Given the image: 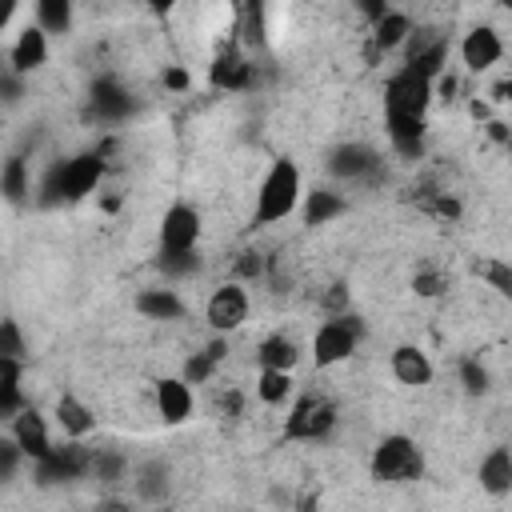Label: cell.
I'll list each match as a JSON object with an SVG mask.
<instances>
[{
    "label": "cell",
    "mask_w": 512,
    "mask_h": 512,
    "mask_svg": "<svg viewBox=\"0 0 512 512\" xmlns=\"http://www.w3.org/2000/svg\"><path fill=\"white\" fill-rule=\"evenodd\" d=\"M368 472L376 484H412L424 476V452L412 436L388 432L376 440V448L368 456Z\"/></svg>",
    "instance_id": "4"
},
{
    "label": "cell",
    "mask_w": 512,
    "mask_h": 512,
    "mask_svg": "<svg viewBox=\"0 0 512 512\" xmlns=\"http://www.w3.org/2000/svg\"><path fill=\"white\" fill-rule=\"evenodd\" d=\"M32 24H36L48 40H52V36H64V32H72V24H76V8H72V0H36Z\"/></svg>",
    "instance_id": "27"
},
{
    "label": "cell",
    "mask_w": 512,
    "mask_h": 512,
    "mask_svg": "<svg viewBox=\"0 0 512 512\" xmlns=\"http://www.w3.org/2000/svg\"><path fill=\"white\" fill-rule=\"evenodd\" d=\"M156 268L164 272V276H172V280H180V276H192L196 268H200V256L196 252H180V256H156Z\"/></svg>",
    "instance_id": "36"
},
{
    "label": "cell",
    "mask_w": 512,
    "mask_h": 512,
    "mask_svg": "<svg viewBox=\"0 0 512 512\" xmlns=\"http://www.w3.org/2000/svg\"><path fill=\"white\" fill-rule=\"evenodd\" d=\"M28 192H32L28 160H24V156H8V160L0 164V196L12 200V204H20V200H28Z\"/></svg>",
    "instance_id": "29"
},
{
    "label": "cell",
    "mask_w": 512,
    "mask_h": 512,
    "mask_svg": "<svg viewBox=\"0 0 512 512\" xmlns=\"http://www.w3.org/2000/svg\"><path fill=\"white\" fill-rule=\"evenodd\" d=\"M344 212H348V200H344L336 188H312V192H304V200H300V216H304L308 228L332 224V220L344 216Z\"/></svg>",
    "instance_id": "25"
},
{
    "label": "cell",
    "mask_w": 512,
    "mask_h": 512,
    "mask_svg": "<svg viewBox=\"0 0 512 512\" xmlns=\"http://www.w3.org/2000/svg\"><path fill=\"white\" fill-rule=\"evenodd\" d=\"M152 512H176V508H172V504H160V508H152Z\"/></svg>",
    "instance_id": "49"
},
{
    "label": "cell",
    "mask_w": 512,
    "mask_h": 512,
    "mask_svg": "<svg viewBox=\"0 0 512 512\" xmlns=\"http://www.w3.org/2000/svg\"><path fill=\"white\" fill-rule=\"evenodd\" d=\"M236 280L244 284V280H256V276H264V260H260V252H240V260H236Z\"/></svg>",
    "instance_id": "41"
},
{
    "label": "cell",
    "mask_w": 512,
    "mask_h": 512,
    "mask_svg": "<svg viewBox=\"0 0 512 512\" xmlns=\"http://www.w3.org/2000/svg\"><path fill=\"white\" fill-rule=\"evenodd\" d=\"M92 112H96L100 120H124V116L132 112L128 88H124L116 76H100V80L92 84Z\"/></svg>",
    "instance_id": "24"
},
{
    "label": "cell",
    "mask_w": 512,
    "mask_h": 512,
    "mask_svg": "<svg viewBox=\"0 0 512 512\" xmlns=\"http://www.w3.org/2000/svg\"><path fill=\"white\" fill-rule=\"evenodd\" d=\"M248 308H252L248 288H244L240 280H224V284L212 288V296L204 300V320H208L212 336H232V332L244 328Z\"/></svg>",
    "instance_id": "9"
},
{
    "label": "cell",
    "mask_w": 512,
    "mask_h": 512,
    "mask_svg": "<svg viewBox=\"0 0 512 512\" xmlns=\"http://www.w3.org/2000/svg\"><path fill=\"white\" fill-rule=\"evenodd\" d=\"M412 32H416L412 16H408L404 8H388V12L372 24V56H388V52L404 48Z\"/></svg>",
    "instance_id": "19"
},
{
    "label": "cell",
    "mask_w": 512,
    "mask_h": 512,
    "mask_svg": "<svg viewBox=\"0 0 512 512\" xmlns=\"http://www.w3.org/2000/svg\"><path fill=\"white\" fill-rule=\"evenodd\" d=\"M456 372H460V388H464L468 396H484V392L492 388V376H488V368L480 364V356H464V360L456 364Z\"/></svg>",
    "instance_id": "32"
},
{
    "label": "cell",
    "mask_w": 512,
    "mask_h": 512,
    "mask_svg": "<svg viewBox=\"0 0 512 512\" xmlns=\"http://www.w3.org/2000/svg\"><path fill=\"white\" fill-rule=\"evenodd\" d=\"M124 472H128V460L120 456V452H92V472L88 476H96L100 484H116V480H124Z\"/></svg>",
    "instance_id": "34"
},
{
    "label": "cell",
    "mask_w": 512,
    "mask_h": 512,
    "mask_svg": "<svg viewBox=\"0 0 512 512\" xmlns=\"http://www.w3.org/2000/svg\"><path fill=\"white\" fill-rule=\"evenodd\" d=\"M252 76H256V64H252V56L240 44H224L216 52V60L208 64V84L212 88H224V92L252 88Z\"/></svg>",
    "instance_id": "12"
},
{
    "label": "cell",
    "mask_w": 512,
    "mask_h": 512,
    "mask_svg": "<svg viewBox=\"0 0 512 512\" xmlns=\"http://www.w3.org/2000/svg\"><path fill=\"white\" fill-rule=\"evenodd\" d=\"M8 436L16 440V448L24 452V460H32V464L52 452V424H48V416H44L36 404H28V408L8 424Z\"/></svg>",
    "instance_id": "13"
},
{
    "label": "cell",
    "mask_w": 512,
    "mask_h": 512,
    "mask_svg": "<svg viewBox=\"0 0 512 512\" xmlns=\"http://www.w3.org/2000/svg\"><path fill=\"white\" fill-rule=\"evenodd\" d=\"M240 404H244V396H240V392H228V396L220 400V408H224L228 416H236V412H240Z\"/></svg>",
    "instance_id": "46"
},
{
    "label": "cell",
    "mask_w": 512,
    "mask_h": 512,
    "mask_svg": "<svg viewBox=\"0 0 512 512\" xmlns=\"http://www.w3.org/2000/svg\"><path fill=\"white\" fill-rule=\"evenodd\" d=\"M160 84H164L168 92H176V96H180V92H188V88H192V72H188L184 64H168V68L160 72Z\"/></svg>",
    "instance_id": "39"
},
{
    "label": "cell",
    "mask_w": 512,
    "mask_h": 512,
    "mask_svg": "<svg viewBox=\"0 0 512 512\" xmlns=\"http://www.w3.org/2000/svg\"><path fill=\"white\" fill-rule=\"evenodd\" d=\"M428 108H432V80H424L420 72H412V68L400 64L384 80V112L428 120Z\"/></svg>",
    "instance_id": "7"
},
{
    "label": "cell",
    "mask_w": 512,
    "mask_h": 512,
    "mask_svg": "<svg viewBox=\"0 0 512 512\" xmlns=\"http://www.w3.org/2000/svg\"><path fill=\"white\" fill-rule=\"evenodd\" d=\"M240 32H244V44H264L268 40V8L264 4H248Z\"/></svg>",
    "instance_id": "35"
},
{
    "label": "cell",
    "mask_w": 512,
    "mask_h": 512,
    "mask_svg": "<svg viewBox=\"0 0 512 512\" xmlns=\"http://www.w3.org/2000/svg\"><path fill=\"white\" fill-rule=\"evenodd\" d=\"M476 276L496 292V296H512V264L508 260H500V256H484L480 264H476Z\"/></svg>",
    "instance_id": "31"
},
{
    "label": "cell",
    "mask_w": 512,
    "mask_h": 512,
    "mask_svg": "<svg viewBox=\"0 0 512 512\" xmlns=\"http://www.w3.org/2000/svg\"><path fill=\"white\" fill-rule=\"evenodd\" d=\"M104 168H108V160H104L100 148L80 152V156H68V160H60V164L48 168V176H44V184H40V192H44L40 200H44V204L84 200V196H92V192L100 188Z\"/></svg>",
    "instance_id": "2"
},
{
    "label": "cell",
    "mask_w": 512,
    "mask_h": 512,
    "mask_svg": "<svg viewBox=\"0 0 512 512\" xmlns=\"http://www.w3.org/2000/svg\"><path fill=\"white\" fill-rule=\"evenodd\" d=\"M96 512H132V504H128L124 496H104V500L96 504Z\"/></svg>",
    "instance_id": "45"
},
{
    "label": "cell",
    "mask_w": 512,
    "mask_h": 512,
    "mask_svg": "<svg viewBox=\"0 0 512 512\" xmlns=\"http://www.w3.org/2000/svg\"><path fill=\"white\" fill-rule=\"evenodd\" d=\"M168 488H172V468L164 460H144V464L132 468V492H136L140 504L160 508L164 496H168Z\"/></svg>",
    "instance_id": "20"
},
{
    "label": "cell",
    "mask_w": 512,
    "mask_h": 512,
    "mask_svg": "<svg viewBox=\"0 0 512 512\" xmlns=\"http://www.w3.org/2000/svg\"><path fill=\"white\" fill-rule=\"evenodd\" d=\"M0 356L28 360V336H24L20 320H12V316H0Z\"/></svg>",
    "instance_id": "33"
},
{
    "label": "cell",
    "mask_w": 512,
    "mask_h": 512,
    "mask_svg": "<svg viewBox=\"0 0 512 512\" xmlns=\"http://www.w3.org/2000/svg\"><path fill=\"white\" fill-rule=\"evenodd\" d=\"M120 204H124L120 196H100V208H104V212H120Z\"/></svg>",
    "instance_id": "48"
},
{
    "label": "cell",
    "mask_w": 512,
    "mask_h": 512,
    "mask_svg": "<svg viewBox=\"0 0 512 512\" xmlns=\"http://www.w3.org/2000/svg\"><path fill=\"white\" fill-rule=\"evenodd\" d=\"M48 56H52V40L28 20L20 32H16V40H12V48H8V68L16 72V76H32V72H40L44 64H48Z\"/></svg>",
    "instance_id": "14"
},
{
    "label": "cell",
    "mask_w": 512,
    "mask_h": 512,
    "mask_svg": "<svg viewBox=\"0 0 512 512\" xmlns=\"http://www.w3.org/2000/svg\"><path fill=\"white\" fill-rule=\"evenodd\" d=\"M296 512H320V496H316V492L300 496V500H296Z\"/></svg>",
    "instance_id": "47"
},
{
    "label": "cell",
    "mask_w": 512,
    "mask_h": 512,
    "mask_svg": "<svg viewBox=\"0 0 512 512\" xmlns=\"http://www.w3.org/2000/svg\"><path fill=\"white\" fill-rule=\"evenodd\" d=\"M452 288V276L440 268V264H420L416 272H412V292L420 296V300H436V296H444Z\"/></svg>",
    "instance_id": "30"
},
{
    "label": "cell",
    "mask_w": 512,
    "mask_h": 512,
    "mask_svg": "<svg viewBox=\"0 0 512 512\" xmlns=\"http://www.w3.org/2000/svg\"><path fill=\"white\" fill-rule=\"evenodd\" d=\"M132 304L144 320H180L188 312V304L180 300L176 288H140Z\"/></svg>",
    "instance_id": "26"
},
{
    "label": "cell",
    "mask_w": 512,
    "mask_h": 512,
    "mask_svg": "<svg viewBox=\"0 0 512 512\" xmlns=\"http://www.w3.org/2000/svg\"><path fill=\"white\" fill-rule=\"evenodd\" d=\"M152 400H156V416H160L168 428L192 420L196 396H192V384H184L180 376H160L156 388H152Z\"/></svg>",
    "instance_id": "15"
},
{
    "label": "cell",
    "mask_w": 512,
    "mask_h": 512,
    "mask_svg": "<svg viewBox=\"0 0 512 512\" xmlns=\"http://www.w3.org/2000/svg\"><path fill=\"white\" fill-rule=\"evenodd\" d=\"M340 424V408L320 396V392H296L288 400V416H284V440L296 444H324Z\"/></svg>",
    "instance_id": "3"
},
{
    "label": "cell",
    "mask_w": 512,
    "mask_h": 512,
    "mask_svg": "<svg viewBox=\"0 0 512 512\" xmlns=\"http://www.w3.org/2000/svg\"><path fill=\"white\" fill-rule=\"evenodd\" d=\"M24 84H28V80L16 76V72L8 68V60H4V64H0V100H4V104H16V100L24 96Z\"/></svg>",
    "instance_id": "38"
},
{
    "label": "cell",
    "mask_w": 512,
    "mask_h": 512,
    "mask_svg": "<svg viewBox=\"0 0 512 512\" xmlns=\"http://www.w3.org/2000/svg\"><path fill=\"white\" fill-rule=\"evenodd\" d=\"M500 60H504V36H500V28L472 24L460 36V64H464V72L480 76V72H492Z\"/></svg>",
    "instance_id": "10"
},
{
    "label": "cell",
    "mask_w": 512,
    "mask_h": 512,
    "mask_svg": "<svg viewBox=\"0 0 512 512\" xmlns=\"http://www.w3.org/2000/svg\"><path fill=\"white\" fill-rule=\"evenodd\" d=\"M200 236H204V216L196 204L188 200H172L160 216V252L164 256H180V252H196L200 248Z\"/></svg>",
    "instance_id": "6"
},
{
    "label": "cell",
    "mask_w": 512,
    "mask_h": 512,
    "mask_svg": "<svg viewBox=\"0 0 512 512\" xmlns=\"http://www.w3.org/2000/svg\"><path fill=\"white\" fill-rule=\"evenodd\" d=\"M292 396H296L292 372H276V368H260V372H256V400H260L264 408H280V404H288Z\"/></svg>",
    "instance_id": "28"
},
{
    "label": "cell",
    "mask_w": 512,
    "mask_h": 512,
    "mask_svg": "<svg viewBox=\"0 0 512 512\" xmlns=\"http://www.w3.org/2000/svg\"><path fill=\"white\" fill-rule=\"evenodd\" d=\"M52 420H56V428L64 432V440H84V436H92V432H96V412H92L76 392L56 396Z\"/></svg>",
    "instance_id": "17"
},
{
    "label": "cell",
    "mask_w": 512,
    "mask_h": 512,
    "mask_svg": "<svg viewBox=\"0 0 512 512\" xmlns=\"http://www.w3.org/2000/svg\"><path fill=\"white\" fill-rule=\"evenodd\" d=\"M224 356H228V336H212L204 348H196L188 360H184V368H180V380L184 384H208L212 376H216V368L224 364Z\"/></svg>",
    "instance_id": "22"
},
{
    "label": "cell",
    "mask_w": 512,
    "mask_h": 512,
    "mask_svg": "<svg viewBox=\"0 0 512 512\" xmlns=\"http://www.w3.org/2000/svg\"><path fill=\"white\" fill-rule=\"evenodd\" d=\"M380 152L376 148H368V144H360V140H344V144H336L332 152H328V176H336V180H344V184H364V180H372L376 172H380Z\"/></svg>",
    "instance_id": "11"
},
{
    "label": "cell",
    "mask_w": 512,
    "mask_h": 512,
    "mask_svg": "<svg viewBox=\"0 0 512 512\" xmlns=\"http://www.w3.org/2000/svg\"><path fill=\"white\" fill-rule=\"evenodd\" d=\"M88 472H92V448H84V440L52 444V452L32 464V480H36L40 488L68 484V480H84Z\"/></svg>",
    "instance_id": "8"
},
{
    "label": "cell",
    "mask_w": 512,
    "mask_h": 512,
    "mask_svg": "<svg viewBox=\"0 0 512 512\" xmlns=\"http://www.w3.org/2000/svg\"><path fill=\"white\" fill-rule=\"evenodd\" d=\"M364 340V320L356 312H336L312 332V364L316 368H336L352 360V352Z\"/></svg>",
    "instance_id": "5"
},
{
    "label": "cell",
    "mask_w": 512,
    "mask_h": 512,
    "mask_svg": "<svg viewBox=\"0 0 512 512\" xmlns=\"http://www.w3.org/2000/svg\"><path fill=\"white\" fill-rule=\"evenodd\" d=\"M480 488L488 492V496H496V500H504L508 492H512V452H508V444H496V448H488L484 456H480Z\"/></svg>",
    "instance_id": "21"
},
{
    "label": "cell",
    "mask_w": 512,
    "mask_h": 512,
    "mask_svg": "<svg viewBox=\"0 0 512 512\" xmlns=\"http://www.w3.org/2000/svg\"><path fill=\"white\" fill-rule=\"evenodd\" d=\"M480 128H484V136H488L492 144H508V136H512V132H508V124H504V120H496V116H492L488 124H480Z\"/></svg>",
    "instance_id": "42"
},
{
    "label": "cell",
    "mask_w": 512,
    "mask_h": 512,
    "mask_svg": "<svg viewBox=\"0 0 512 512\" xmlns=\"http://www.w3.org/2000/svg\"><path fill=\"white\" fill-rule=\"evenodd\" d=\"M304 360V348L288 336V332H272L256 344V364L260 368H276V372H296V364Z\"/></svg>",
    "instance_id": "23"
},
{
    "label": "cell",
    "mask_w": 512,
    "mask_h": 512,
    "mask_svg": "<svg viewBox=\"0 0 512 512\" xmlns=\"http://www.w3.org/2000/svg\"><path fill=\"white\" fill-rule=\"evenodd\" d=\"M388 368L404 388H428L432 376H436V368H432V360L420 344H396L392 356H388Z\"/></svg>",
    "instance_id": "16"
},
{
    "label": "cell",
    "mask_w": 512,
    "mask_h": 512,
    "mask_svg": "<svg viewBox=\"0 0 512 512\" xmlns=\"http://www.w3.org/2000/svg\"><path fill=\"white\" fill-rule=\"evenodd\" d=\"M456 92H460V76L444 68V72L432 80V100H456Z\"/></svg>",
    "instance_id": "40"
},
{
    "label": "cell",
    "mask_w": 512,
    "mask_h": 512,
    "mask_svg": "<svg viewBox=\"0 0 512 512\" xmlns=\"http://www.w3.org/2000/svg\"><path fill=\"white\" fill-rule=\"evenodd\" d=\"M24 408H28V392H24V360H8V356H0V424H12Z\"/></svg>",
    "instance_id": "18"
},
{
    "label": "cell",
    "mask_w": 512,
    "mask_h": 512,
    "mask_svg": "<svg viewBox=\"0 0 512 512\" xmlns=\"http://www.w3.org/2000/svg\"><path fill=\"white\" fill-rule=\"evenodd\" d=\"M468 116H472L476 124H488V120H492V104L480 100V96H472V100H468Z\"/></svg>",
    "instance_id": "43"
},
{
    "label": "cell",
    "mask_w": 512,
    "mask_h": 512,
    "mask_svg": "<svg viewBox=\"0 0 512 512\" xmlns=\"http://www.w3.org/2000/svg\"><path fill=\"white\" fill-rule=\"evenodd\" d=\"M300 200H304V176H300V164L292 156H276L268 164V172L260 176L256 184V200H252V224L256 228H272L288 216L300 212Z\"/></svg>",
    "instance_id": "1"
},
{
    "label": "cell",
    "mask_w": 512,
    "mask_h": 512,
    "mask_svg": "<svg viewBox=\"0 0 512 512\" xmlns=\"http://www.w3.org/2000/svg\"><path fill=\"white\" fill-rule=\"evenodd\" d=\"M20 464H24V452L16 448V440L12 436H0V484H8L20 472Z\"/></svg>",
    "instance_id": "37"
},
{
    "label": "cell",
    "mask_w": 512,
    "mask_h": 512,
    "mask_svg": "<svg viewBox=\"0 0 512 512\" xmlns=\"http://www.w3.org/2000/svg\"><path fill=\"white\" fill-rule=\"evenodd\" d=\"M16 16H20V4L16 0H0V32H8Z\"/></svg>",
    "instance_id": "44"
}]
</instances>
